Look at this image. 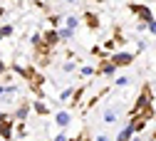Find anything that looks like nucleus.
I'll return each mask as SVG.
<instances>
[{"mask_svg":"<svg viewBox=\"0 0 156 141\" xmlns=\"http://www.w3.org/2000/svg\"><path fill=\"white\" fill-rule=\"evenodd\" d=\"M126 82H129V79H126V77H119V79H116V87H124Z\"/></svg>","mask_w":156,"mask_h":141,"instance_id":"17","label":"nucleus"},{"mask_svg":"<svg viewBox=\"0 0 156 141\" xmlns=\"http://www.w3.org/2000/svg\"><path fill=\"white\" fill-rule=\"evenodd\" d=\"M69 119H72V116H69V111H57L55 122H57V126H62V129H65V126L69 124Z\"/></svg>","mask_w":156,"mask_h":141,"instance_id":"4","label":"nucleus"},{"mask_svg":"<svg viewBox=\"0 0 156 141\" xmlns=\"http://www.w3.org/2000/svg\"><path fill=\"white\" fill-rule=\"evenodd\" d=\"M134 62V52H112V65L114 67H126Z\"/></svg>","mask_w":156,"mask_h":141,"instance_id":"1","label":"nucleus"},{"mask_svg":"<svg viewBox=\"0 0 156 141\" xmlns=\"http://www.w3.org/2000/svg\"><path fill=\"white\" fill-rule=\"evenodd\" d=\"M72 32H74V30L65 27V30H60V37H62V40H67V37H72Z\"/></svg>","mask_w":156,"mask_h":141,"instance_id":"14","label":"nucleus"},{"mask_svg":"<svg viewBox=\"0 0 156 141\" xmlns=\"http://www.w3.org/2000/svg\"><path fill=\"white\" fill-rule=\"evenodd\" d=\"M134 141H144V139H141V136H139V139H134Z\"/></svg>","mask_w":156,"mask_h":141,"instance_id":"21","label":"nucleus"},{"mask_svg":"<svg viewBox=\"0 0 156 141\" xmlns=\"http://www.w3.org/2000/svg\"><path fill=\"white\" fill-rule=\"evenodd\" d=\"M97 3H104V0H97Z\"/></svg>","mask_w":156,"mask_h":141,"instance_id":"23","label":"nucleus"},{"mask_svg":"<svg viewBox=\"0 0 156 141\" xmlns=\"http://www.w3.org/2000/svg\"><path fill=\"white\" fill-rule=\"evenodd\" d=\"M8 35H12V27H10V25H5L3 30H0V40H3V37H8Z\"/></svg>","mask_w":156,"mask_h":141,"instance_id":"13","label":"nucleus"},{"mask_svg":"<svg viewBox=\"0 0 156 141\" xmlns=\"http://www.w3.org/2000/svg\"><path fill=\"white\" fill-rule=\"evenodd\" d=\"M129 10H131V12H136V15L144 20V23H151V20H156V17H154V12H151V8H144V5H129Z\"/></svg>","mask_w":156,"mask_h":141,"instance_id":"2","label":"nucleus"},{"mask_svg":"<svg viewBox=\"0 0 156 141\" xmlns=\"http://www.w3.org/2000/svg\"><path fill=\"white\" fill-rule=\"evenodd\" d=\"M87 23H89L92 27H97V23H99V20H97V15H92V12H87Z\"/></svg>","mask_w":156,"mask_h":141,"instance_id":"12","label":"nucleus"},{"mask_svg":"<svg viewBox=\"0 0 156 141\" xmlns=\"http://www.w3.org/2000/svg\"><path fill=\"white\" fill-rule=\"evenodd\" d=\"M94 72H97L94 67H82V72H80V74H82V77H92Z\"/></svg>","mask_w":156,"mask_h":141,"instance_id":"11","label":"nucleus"},{"mask_svg":"<svg viewBox=\"0 0 156 141\" xmlns=\"http://www.w3.org/2000/svg\"><path fill=\"white\" fill-rule=\"evenodd\" d=\"M27 107H20V109H17V114H15V119H20V122H23V119H27Z\"/></svg>","mask_w":156,"mask_h":141,"instance_id":"9","label":"nucleus"},{"mask_svg":"<svg viewBox=\"0 0 156 141\" xmlns=\"http://www.w3.org/2000/svg\"><path fill=\"white\" fill-rule=\"evenodd\" d=\"M151 141H156V139H151Z\"/></svg>","mask_w":156,"mask_h":141,"instance_id":"24","label":"nucleus"},{"mask_svg":"<svg viewBox=\"0 0 156 141\" xmlns=\"http://www.w3.org/2000/svg\"><path fill=\"white\" fill-rule=\"evenodd\" d=\"M77 25H80V17H74V15H69V17H67V27H69V30H74Z\"/></svg>","mask_w":156,"mask_h":141,"instance_id":"7","label":"nucleus"},{"mask_svg":"<svg viewBox=\"0 0 156 141\" xmlns=\"http://www.w3.org/2000/svg\"><path fill=\"white\" fill-rule=\"evenodd\" d=\"M55 141H69V139H67V134H65V131H60V134L55 136Z\"/></svg>","mask_w":156,"mask_h":141,"instance_id":"16","label":"nucleus"},{"mask_svg":"<svg viewBox=\"0 0 156 141\" xmlns=\"http://www.w3.org/2000/svg\"><path fill=\"white\" fill-rule=\"evenodd\" d=\"M131 134H134V131H131V126H124V129L119 131V136H116V141H129V139H131Z\"/></svg>","mask_w":156,"mask_h":141,"instance_id":"6","label":"nucleus"},{"mask_svg":"<svg viewBox=\"0 0 156 141\" xmlns=\"http://www.w3.org/2000/svg\"><path fill=\"white\" fill-rule=\"evenodd\" d=\"M35 111H37V114H47V109H45L42 102H37V104H35Z\"/></svg>","mask_w":156,"mask_h":141,"instance_id":"15","label":"nucleus"},{"mask_svg":"<svg viewBox=\"0 0 156 141\" xmlns=\"http://www.w3.org/2000/svg\"><path fill=\"white\" fill-rule=\"evenodd\" d=\"M5 92H8V87H3V84H0V99H5Z\"/></svg>","mask_w":156,"mask_h":141,"instance_id":"18","label":"nucleus"},{"mask_svg":"<svg viewBox=\"0 0 156 141\" xmlns=\"http://www.w3.org/2000/svg\"><path fill=\"white\" fill-rule=\"evenodd\" d=\"M104 122H107V124H114V122H116V111H112V109H109V111L104 114Z\"/></svg>","mask_w":156,"mask_h":141,"instance_id":"10","label":"nucleus"},{"mask_svg":"<svg viewBox=\"0 0 156 141\" xmlns=\"http://www.w3.org/2000/svg\"><path fill=\"white\" fill-rule=\"evenodd\" d=\"M67 3H77V0H67Z\"/></svg>","mask_w":156,"mask_h":141,"instance_id":"22","label":"nucleus"},{"mask_svg":"<svg viewBox=\"0 0 156 141\" xmlns=\"http://www.w3.org/2000/svg\"><path fill=\"white\" fill-rule=\"evenodd\" d=\"M97 141H107V136H97Z\"/></svg>","mask_w":156,"mask_h":141,"instance_id":"19","label":"nucleus"},{"mask_svg":"<svg viewBox=\"0 0 156 141\" xmlns=\"http://www.w3.org/2000/svg\"><path fill=\"white\" fill-rule=\"evenodd\" d=\"M0 136H3V139H10L12 136V122H10L5 114H0Z\"/></svg>","mask_w":156,"mask_h":141,"instance_id":"3","label":"nucleus"},{"mask_svg":"<svg viewBox=\"0 0 156 141\" xmlns=\"http://www.w3.org/2000/svg\"><path fill=\"white\" fill-rule=\"evenodd\" d=\"M116 72V67L112 65V62H107V65H102V74H114Z\"/></svg>","mask_w":156,"mask_h":141,"instance_id":"8","label":"nucleus"},{"mask_svg":"<svg viewBox=\"0 0 156 141\" xmlns=\"http://www.w3.org/2000/svg\"><path fill=\"white\" fill-rule=\"evenodd\" d=\"M3 69H5V65H3V62H0V74H3Z\"/></svg>","mask_w":156,"mask_h":141,"instance_id":"20","label":"nucleus"},{"mask_svg":"<svg viewBox=\"0 0 156 141\" xmlns=\"http://www.w3.org/2000/svg\"><path fill=\"white\" fill-rule=\"evenodd\" d=\"M45 40H47V45H57V42H60V30H50L47 35H45Z\"/></svg>","mask_w":156,"mask_h":141,"instance_id":"5","label":"nucleus"}]
</instances>
